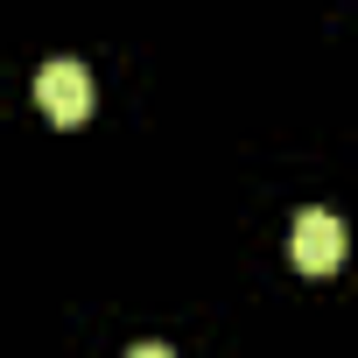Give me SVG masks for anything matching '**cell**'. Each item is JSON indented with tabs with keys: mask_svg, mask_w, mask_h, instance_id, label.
I'll return each mask as SVG.
<instances>
[{
	"mask_svg": "<svg viewBox=\"0 0 358 358\" xmlns=\"http://www.w3.org/2000/svg\"><path fill=\"white\" fill-rule=\"evenodd\" d=\"M36 106H43L57 127H85L92 106H99V85H92V71H85L78 57H57V64L36 71Z\"/></svg>",
	"mask_w": 358,
	"mask_h": 358,
	"instance_id": "1",
	"label": "cell"
},
{
	"mask_svg": "<svg viewBox=\"0 0 358 358\" xmlns=\"http://www.w3.org/2000/svg\"><path fill=\"white\" fill-rule=\"evenodd\" d=\"M288 260H295L302 274H330V267H344V225H337L330 211H302L295 232H288Z\"/></svg>",
	"mask_w": 358,
	"mask_h": 358,
	"instance_id": "2",
	"label": "cell"
}]
</instances>
